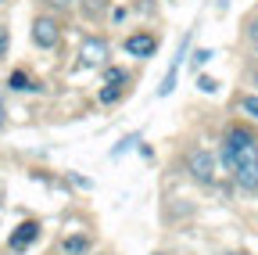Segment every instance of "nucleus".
Instances as JSON below:
<instances>
[{
  "label": "nucleus",
  "instance_id": "obj_7",
  "mask_svg": "<svg viewBox=\"0 0 258 255\" xmlns=\"http://www.w3.org/2000/svg\"><path fill=\"white\" fill-rule=\"evenodd\" d=\"M8 86H11V90H18V93H32V90H40V86H36V79L25 76V72H11Z\"/></svg>",
  "mask_w": 258,
  "mask_h": 255
},
{
  "label": "nucleus",
  "instance_id": "obj_15",
  "mask_svg": "<svg viewBox=\"0 0 258 255\" xmlns=\"http://www.w3.org/2000/svg\"><path fill=\"white\" fill-rule=\"evenodd\" d=\"M247 36H251V47L258 50V18H254V22L247 25Z\"/></svg>",
  "mask_w": 258,
  "mask_h": 255
},
{
  "label": "nucleus",
  "instance_id": "obj_10",
  "mask_svg": "<svg viewBox=\"0 0 258 255\" xmlns=\"http://www.w3.org/2000/svg\"><path fill=\"white\" fill-rule=\"evenodd\" d=\"M129 76H125V69H108L104 72V86H122Z\"/></svg>",
  "mask_w": 258,
  "mask_h": 255
},
{
  "label": "nucleus",
  "instance_id": "obj_6",
  "mask_svg": "<svg viewBox=\"0 0 258 255\" xmlns=\"http://www.w3.org/2000/svg\"><path fill=\"white\" fill-rule=\"evenodd\" d=\"M125 50L133 54V58H151L154 50H158V40L151 36V33H133L125 40Z\"/></svg>",
  "mask_w": 258,
  "mask_h": 255
},
{
  "label": "nucleus",
  "instance_id": "obj_3",
  "mask_svg": "<svg viewBox=\"0 0 258 255\" xmlns=\"http://www.w3.org/2000/svg\"><path fill=\"white\" fill-rule=\"evenodd\" d=\"M36 237H40V223H36V219H25V223H18V227L11 230L8 248H11L15 255H22V251H29L32 244H36Z\"/></svg>",
  "mask_w": 258,
  "mask_h": 255
},
{
  "label": "nucleus",
  "instance_id": "obj_1",
  "mask_svg": "<svg viewBox=\"0 0 258 255\" xmlns=\"http://www.w3.org/2000/svg\"><path fill=\"white\" fill-rule=\"evenodd\" d=\"M222 166L233 173L237 187L258 190V137L247 130V126H233V130H226Z\"/></svg>",
  "mask_w": 258,
  "mask_h": 255
},
{
  "label": "nucleus",
  "instance_id": "obj_12",
  "mask_svg": "<svg viewBox=\"0 0 258 255\" xmlns=\"http://www.w3.org/2000/svg\"><path fill=\"white\" fill-rule=\"evenodd\" d=\"M198 86H201L205 93H215V90H219V83H215L212 76H198Z\"/></svg>",
  "mask_w": 258,
  "mask_h": 255
},
{
  "label": "nucleus",
  "instance_id": "obj_4",
  "mask_svg": "<svg viewBox=\"0 0 258 255\" xmlns=\"http://www.w3.org/2000/svg\"><path fill=\"white\" fill-rule=\"evenodd\" d=\"M104 58H108V43H104V40H97V36L83 40V47H79V61H83L86 69L104 65Z\"/></svg>",
  "mask_w": 258,
  "mask_h": 255
},
{
  "label": "nucleus",
  "instance_id": "obj_9",
  "mask_svg": "<svg viewBox=\"0 0 258 255\" xmlns=\"http://www.w3.org/2000/svg\"><path fill=\"white\" fill-rule=\"evenodd\" d=\"M240 112H244V115H251V119L258 122V97H254V93H247V97H240Z\"/></svg>",
  "mask_w": 258,
  "mask_h": 255
},
{
  "label": "nucleus",
  "instance_id": "obj_17",
  "mask_svg": "<svg viewBox=\"0 0 258 255\" xmlns=\"http://www.w3.org/2000/svg\"><path fill=\"white\" fill-rule=\"evenodd\" d=\"M0 126H4V105H0Z\"/></svg>",
  "mask_w": 258,
  "mask_h": 255
},
{
  "label": "nucleus",
  "instance_id": "obj_11",
  "mask_svg": "<svg viewBox=\"0 0 258 255\" xmlns=\"http://www.w3.org/2000/svg\"><path fill=\"white\" fill-rule=\"evenodd\" d=\"M208 61H212V50H208V47H198V50H194V69L208 65Z\"/></svg>",
  "mask_w": 258,
  "mask_h": 255
},
{
  "label": "nucleus",
  "instance_id": "obj_18",
  "mask_svg": "<svg viewBox=\"0 0 258 255\" xmlns=\"http://www.w3.org/2000/svg\"><path fill=\"white\" fill-rule=\"evenodd\" d=\"M230 255H247V251H230Z\"/></svg>",
  "mask_w": 258,
  "mask_h": 255
},
{
  "label": "nucleus",
  "instance_id": "obj_14",
  "mask_svg": "<svg viewBox=\"0 0 258 255\" xmlns=\"http://www.w3.org/2000/svg\"><path fill=\"white\" fill-rule=\"evenodd\" d=\"M8 47H11V36H8V29H4V25H0V58H4V54H8Z\"/></svg>",
  "mask_w": 258,
  "mask_h": 255
},
{
  "label": "nucleus",
  "instance_id": "obj_16",
  "mask_svg": "<svg viewBox=\"0 0 258 255\" xmlns=\"http://www.w3.org/2000/svg\"><path fill=\"white\" fill-rule=\"evenodd\" d=\"M47 4H54V8H69V4H76V0H47Z\"/></svg>",
  "mask_w": 258,
  "mask_h": 255
},
{
  "label": "nucleus",
  "instance_id": "obj_5",
  "mask_svg": "<svg viewBox=\"0 0 258 255\" xmlns=\"http://www.w3.org/2000/svg\"><path fill=\"white\" fill-rule=\"evenodd\" d=\"M32 40L40 47H54L57 43V22L54 18H36L32 22Z\"/></svg>",
  "mask_w": 258,
  "mask_h": 255
},
{
  "label": "nucleus",
  "instance_id": "obj_19",
  "mask_svg": "<svg viewBox=\"0 0 258 255\" xmlns=\"http://www.w3.org/2000/svg\"><path fill=\"white\" fill-rule=\"evenodd\" d=\"M254 86H258V69H254Z\"/></svg>",
  "mask_w": 258,
  "mask_h": 255
},
{
  "label": "nucleus",
  "instance_id": "obj_8",
  "mask_svg": "<svg viewBox=\"0 0 258 255\" xmlns=\"http://www.w3.org/2000/svg\"><path fill=\"white\" fill-rule=\"evenodd\" d=\"M90 251V241L83 234H72V237H64V255H86Z\"/></svg>",
  "mask_w": 258,
  "mask_h": 255
},
{
  "label": "nucleus",
  "instance_id": "obj_2",
  "mask_svg": "<svg viewBox=\"0 0 258 255\" xmlns=\"http://www.w3.org/2000/svg\"><path fill=\"white\" fill-rule=\"evenodd\" d=\"M186 173L198 180V183H212L215 180V155L205 151V147H194L186 155Z\"/></svg>",
  "mask_w": 258,
  "mask_h": 255
},
{
  "label": "nucleus",
  "instance_id": "obj_13",
  "mask_svg": "<svg viewBox=\"0 0 258 255\" xmlns=\"http://www.w3.org/2000/svg\"><path fill=\"white\" fill-rule=\"evenodd\" d=\"M101 101H104V105L118 101V86H104V90H101Z\"/></svg>",
  "mask_w": 258,
  "mask_h": 255
}]
</instances>
